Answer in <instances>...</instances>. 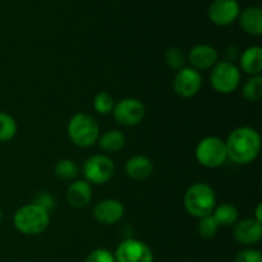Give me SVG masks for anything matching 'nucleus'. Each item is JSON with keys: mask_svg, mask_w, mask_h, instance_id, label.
Wrapping results in <instances>:
<instances>
[{"mask_svg": "<svg viewBox=\"0 0 262 262\" xmlns=\"http://www.w3.org/2000/svg\"><path fill=\"white\" fill-rule=\"evenodd\" d=\"M211 215L219 227H234L235 223L239 220V211L232 204H222L215 206Z\"/></svg>", "mask_w": 262, "mask_h": 262, "instance_id": "nucleus-19", "label": "nucleus"}, {"mask_svg": "<svg viewBox=\"0 0 262 262\" xmlns=\"http://www.w3.org/2000/svg\"><path fill=\"white\" fill-rule=\"evenodd\" d=\"M242 95L250 102H258L262 99V77L251 76L242 87Z\"/></svg>", "mask_w": 262, "mask_h": 262, "instance_id": "nucleus-21", "label": "nucleus"}, {"mask_svg": "<svg viewBox=\"0 0 262 262\" xmlns=\"http://www.w3.org/2000/svg\"><path fill=\"white\" fill-rule=\"evenodd\" d=\"M92 200V187L86 181H76L67 189V201L76 209L87 206Z\"/></svg>", "mask_w": 262, "mask_h": 262, "instance_id": "nucleus-15", "label": "nucleus"}, {"mask_svg": "<svg viewBox=\"0 0 262 262\" xmlns=\"http://www.w3.org/2000/svg\"><path fill=\"white\" fill-rule=\"evenodd\" d=\"M99 145L102 151L109 154L118 152L125 145V136L118 129H110L99 136Z\"/></svg>", "mask_w": 262, "mask_h": 262, "instance_id": "nucleus-20", "label": "nucleus"}, {"mask_svg": "<svg viewBox=\"0 0 262 262\" xmlns=\"http://www.w3.org/2000/svg\"><path fill=\"white\" fill-rule=\"evenodd\" d=\"M54 173L63 181H72L78 176V165L71 159H63L56 163Z\"/></svg>", "mask_w": 262, "mask_h": 262, "instance_id": "nucleus-23", "label": "nucleus"}, {"mask_svg": "<svg viewBox=\"0 0 262 262\" xmlns=\"http://www.w3.org/2000/svg\"><path fill=\"white\" fill-rule=\"evenodd\" d=\"M15 229L26 235H38L50 224V212L36 204H28L15 211L13 216Z\"/></svg>", "mask_w": 262, "mask_h": 262, "instance_id": "nucleus-2", "label": "nucleus"}, {"mask_svg": "<svg viewBox=\"0 0 262 262\" xmlns=\"http://www.w3.org/2000/svg\"><path fill=\"white\" fill-rule=\"evenodd\" d=\"M241 53H239V49L237 48L235 45L232 46H228L227 50H225V60L230 61V63H234L237 59H239Z\"/></svg>", "mask_w": 262, "mask_h": 262, "instance_id": "nucleus-30", "label": "nucleus"}, {"mask_svg": "<svg viewBox=\"0 0 262 262\" xmlns=\"http://www.w3.org/2000/svg\"><path fill=\"white\" fill-rule=\"evenodd\" d=\"M253 219H256L257 222L262 223V205L258 204L257 207H256V211H255V217Z\"/></svg>", "mask_w": 262, "mask_h": 262, "instance_id": "nucleus-31", "label": "nucleus"}, {"mask_svg": "<svg viewBox=\"0 0 262 262\" xmlns=\"http://www.w3.org/2000/svg\"><path fill=\"white\" fill-rule=\"evenodd\" d=\"M202 76L197 69L192 67H183L177 72L174 77L173 89L178 96L189 99L201 91Z\"/></svg>", "mask_w": 262, "mask_h": 262, "instance_id": "nucleus-10", "label": "nucleus"}, {"mask_svg": "<svg viewBox=\"0 0 262 262\" xmlns=\"http://www.w3.org/2000/svg\"><path fill=\"white\" fill-rule=\"evenodd\" d=\"M228 159L235 164L246 165L255 160L261 150V137L252 127L235 128L225 141Z\"/></svg>", "mask_w": 262, "mask_h": 262, "instance_id": "nucleus-1", "label": "nucleus"}, {"mask_svg": "<svg viewBox=\"0 0 262 262\" xmlns=\"http://www.w3.org/2000/svg\"><path fill=\"white\" fill-rule=\"evenodd\" d=\"M219 225L215 222V219L212 217V215L209 216H205L200 219L199 225H197V230H199V234L201 235L205 239H211L219 232Z\"/></svg>", "mask_w": 262, "mask_h": 262, "instance_id": "nucleus-25", "label": "nucleus"}, {"mask_svg": "<svg viewBox=\"0 0 262 262\" xmlns=\"http://www.w3.org/2000/svg\"><path fill=\"white\" fill-rule=\"evenodd\" d=\"M115 106V101L113 96L107 92L102 91L95 96L94 99V109L97 114L100 115H107L113 113Z\"/></svg>", "mask_w": 262, "mask_h": 262, "instance_id": "nucleus-24", "label": "nucleus"}, {"mask_svg": "<svg viewBox=\"0 0 262 262\" xmlns=\"http://www.w3.org/2000/svg\"><path fill=\"white\" fill-rule=\"evenodd\" d=\"M84 262H115V257L114 253L110 252L109 250L97 248L87 256Z\"/></svg>", "mask_w": 262, "mask_h": 262, "instance_id": "nucleus-27", "label": "nucleus"}, {"mask_svg": "<svg viewBox=\"0 0 262 262\" xmlns=\"http://www.w3.org/2000/svg\"><path fill=\"white\" fill-rule=\"evenodd\" d=\"M115 262H154L151 248L142 241L127 238L118 246L114 253Z\"/></svg>", "mask_w": 262, "mask_h": 262, "instance_id": "nucleus-9", "label": "nucleus"}, {"mask_svg": "<svg viewBox=\"0 0 262 262\" xmlns=\"http://www.w3.org/2000/svg\"><path fill=\"white\" fill-rule=\"evenodd\" d=\"M235 262H262V253L258 250L246 248L237 253Z\"/></svg>", "mask_w": 262, "mask_h": 262, "instance_id": "nucleus-28", "label": "nucleus"}, {"mask_svg": "<svg viewBox=\"0 0 262 262\" xmlns=\"http://www.w3.org/2000/svg\"><path fill=\"white\" fill-rule=\"evenodd\" d=\"M217 58L219 55H217L216 49L212 48L211 45H206V43L193 46L188 55V60L191 61L192 68L197 69L199 72L212 68L217 63Z\"/></svg>", "mask_w": 262, "mask_h": 262, "instance_id": "nucleus-14", "label": "nucleus"}, {"mask_svg": "<svg viewBox=\"0 0 262 262\" xmlns=\"http://www.w3.org/2000/svg\"><path fill=\"white\" fill-rule=\"evenodd\" d=\"M241 27L248 35L260 36L262 33V10L258 7H248L239 13Z\"/></svg>", "mask_w": 262, "mask_h": 262, "instance_id": "nucleus-18", "label": "nucleus"}, {"mask_svg": "<svg viewBox=\"0 0 262 262\" xmlns=\"http://www.w3.org/2000/svg\"><path fill=\"white\" fill-rule=\"evenodd\" d=\"M235 241L241 245L252 246L256 245L262 238V224L256 219L238 220L233 230Z\"/></svg>", "mask_w": 262, "mask_h": 262, "instance_id": "nucleus-13", "label": "nucleus"}, {"mask_svg": "<svg viewBox=\"0 0 262 262\" xmlns=\"http://www.w3.org/2000/svg\"><path fill=\"white\" fill-rule=\"evenodd\" d=\"M239 66L245 73L250 76H260L262 72V49L260 46H250L239 56Z\"/></svg>", "mask_w": 262, "mask_h": 262, "instance_id": "nucleus-17", "label": "nucleus"}, {"mask_svg": "<svg viewBox=\"0 0 262 262\" xmlns=\"http://www.w3.org/2000/svg\"><path fill=\"white\" fill-rule=\"evenodd\" d=\"M196 159L205 168H219L227 161V146L225 141L215 136L202 138L196 147Z\"/></svg>", "mask_w": 262, "mask_h": 262, "instance_id": "nucleus-5", "label": "nucleus"}, {"mask_svg": "<svg viewBox=\"0 0 262 262\" xmlns=\"http://www.w3.org/2000/svg\"><path fill=\"white\" fill-rule=\"evenodd\" d=\"M216 206V194L211 186L194 183L184 194V207L191 216L201 219L212 214Z\"/></svg>", "mask_w": 262, "mask_h": 262, "instance_id": "nucleus-3", "label": "nucleus"}, {"mask_svg": "<svg viewBox=\"0 0 262 262\" xmlns=\"http://www.w3.org/2000/svg\"><path fill=\"white\" fill-rule=\"evenodd\" d=\"M239 4L237 0H214L209 7L210 20L216 26H228L239 17Z\"/></svg>", "mask_w": 262, "mask_h": 262, "instance_id": "nucleus-11", "label": "nucleus"}, {"mask_svg": "<svg viewBox=\"0 0 262 262\" xmlns=\"http://www.w3.org/2000/svg\"><path fill=\"white\" fill-rule=\"evenodd\" d=\"M18 125L14 118L7 113L0 112V142H8L17 135Z\"/></svg>", "mask_w": 262, "mask_h": 262, "instance_id": "nucleus-22", "label": "nucleus"}, {"mask_svg": "<svg viewBox=\"0 0 262 262\" xmlns=\"http://www.w3.org/2000/svg\"><path fill=\"white\" fill-rule=\"evenodd\" d=\"M210 83L212 89L223 95L234 92L241 83V69L234 63L223 60L212 67L210 74Z\"/></svg>", "mask_w": 262, "mask_h": 262, "instance_id": "nucleus-6", "label": "nucleus"}, {"mask_svg": "<svg viewBox=\"0 0 262 262\" xmlns=\"http://www.w3.org/2000/svg\"><path fill=\"white\" fill-rule=\"evenodd\" d=\"M115 165L106 155H94L83 164V176L90 184H105L114 176Z\"/></svg>", "mask_w": 262, "mask_h": 262, "instance_id": "nucleus-7", "label": "nucleus"}, {"mask_svg": "<svg viewBox=\"0 0 262 262\" xmlns=\"http://www.w3.org/2000/svg\"><path fill=\"white\" fill-rule=\"evenodd\" d=\"M125 174L133 181L147 179L154 171V164L148 158L142 155H136L128 159L124 166Z\"/></svg>", "mask_w": 262, "mask_h": 262, "instance_id": "nucleus-16", "label": "nucleus"}, {"mask_svg": "<svg viewBox=\"0 0 262 262\" xmlns=\"http://www.w3.org/2000/svg\"><path fill=\"white\" fill-rule=\"evenodd\" d=\"M68 136L78 147H90L99 140L100 128L94 117L84 113L73 115L68 122Z\"/></svg>", "mask_w": 262, "mask_h": 262, "instance_id": "nucleus-4", "label": "nucleus"}, {"mask_svg": "<svg viewBox=\"0 0 262 262\" xmlns=\"http://www.w3.org/2000/svg\"><path fill=\"white\" fill-rule=\"evenodd\" d=\"M33 204L38 205L42 209H45L46 211L50 212V210L54 209L55 206V201H54V197L51 196L49 192H40V193L36 194V199L33 201Z\"/></svg>", "mask_w": 262, "mask_h": 262, "instance_id": "nucleus-29", "label": "nucleus"}, {"mask_svg": "<svg viewBox=\"0 0 262 262\" xmlns=\"http://www.w3.org/2000/svg\"><path fill=\"white\" fill-rule=\"evenodd\" d=\"M2 219H3V214H2V209H0V223H2Z\"/></svg>", "mask_w": 262, "mask_h": 262, "instance_id": "nucleus-32", "label": "nucleus"}, {"mask_svg": "<svg viewBox=\"0 0 262 262\" xmlns=\"http://www.w3.org/2000/svg\"><path fill=\"white\" fill-rule=\"evenodd\" d=\"M95 220L100 224L114 225L124 216V206L120 201L114 199H106L100 201L92 211Z\"/></svg>", "mask_w": 262, "mask_h": 262, "instance_id": "nucleus-12", "label": "nucleus"}, {"mask_svg": "<svg viewBox=\"0 0 262 262\" xmlns=\"http://www.w3.org/2000/svg\"><path fill=\"white\" fill-rule=\"evenodd\" d=\"M164 60L174 71H179L184 67L186 63V56H184L183 51L179 48H169L166 49L164 53Z\"/></svg>", "mask_w": 262, "mask_h": 262, "instance_id": "nucleus-26", "label": "nucleus"}, {"mask_svg": "<svg viewBox=\"0 0 262 262\" xmlns=\"http://www.w3.org/2000/svg\"><path fill=\"white\" fill-rule=\"evenodd\" d=\"M113 114H114V119L120 125L133 127L142 122L146 114V109L141 100L135 99V97H127L115 104Z\"/></svg>", "mask_w": 262, "mask_h": 262, "instance_id": "nucleus-8", "label": "nucleus"}]
</instances>
